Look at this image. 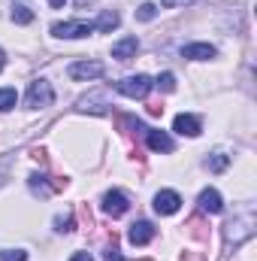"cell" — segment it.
<instances>
[{
	"label": "cell",
	"instance_id": "6da1fadb",
	"mask_svg": "<svg viewBox=\"0 0 257 261\" xmlns=\"http://www.w3.org/2000/svg\"><path fill=\"white\" fill-rule=\"evenodd\" d=\"M154 88V82L148 79V76H142V73H136V76H127V79H121V82H115V91L118 94H124L130 100H142V97H148V91Z\"/></svg>",
	"mask_w": 257,
	"mask_h": 261
},
{
	"label": "cell",
	"instance_id": "7a4b0ae2",
	"mask_svg": "<svg viewBox=\"0 0 257 261\" xmlns=\"http://www.w3.org/2000/svg\"><path fill=\"white\" fill-rule=\"evenodd\" d=\"M55 103V91H52V82L46 79H34L30 88H27V107L30 110H46Z\"/></svg>",
	"mask_w": 257,
	"mask_h": 261
},
{
	"label": "cell",
	"instance_id": "3957f363",
	"mask_svg": "<svg viewBox=\"0 0 257 261\" xmlns=\"http://www.w3.org/2000/svg\"><path fill=\"white\" fill-rule=\"evenodd\" d=\"M52 34L61 40H79V37H91L94 24L91 21H58V24H52Z\"/></svg>",
	"mask_w": 257,
	"mask_h": 261
},
{
	"label": "cell",
	"instance_id": "277c9868",
	"mask_svg": "<svg viewBox=\"0 0 257 261\" xmlns=\"http://www.w3.org/2000/svg\"><path fill=\"white\" fill-rule=\"evenodd\" d=\"M70 79H76V82H88V79H100L103 73H106V67L100 64V61H76V64H70Z\"/></svg>",
	"mask_w": 257,
	"mask_h": 261
},
{
	"label": "cell",
	"instance_id": "5b68a950",
	"mask_svg": "<svg viewBox=\"0 0 257 261\" xmlns=\"http://www.w3.org/2000/svg\"><path fill=\"white\" fill-rule=\"evenodd\" d=\"M127 210H130V200H127L124 192L112 189V192H106V195H103V213H106V216L118 219V216H124Z\"/></svg>",
	"mask_w": 257,
	"mask_h": 261
},
{
	"label": "cell",
	"instance_id": "8992f818",
	"mask_svg": "<svg viewBox=\"0 0 257 261\" xmlns=\"http://www.w3.org/2000/svg\"><path fill=\"white\" fill-rule=\"evenodd\" d=\"M179 206H182V197L173 189H164L154 195V213H160V216H173V213H179Z\"/></svg>",
	"mask_w": 257,
	"mask_h": 261
},
{
	"label": "cell",
	"instance_id": "52a82bcc",
	"mask_svg": "<svg viewBox=\"0 0 257 261\" xmlns=\"http://www.w3.org/2000/svg\"><path fill=\"white\" fill-rule=\"evenodd\" d=\"M127 240L133 243V246H145V243H151V240H154V225L145 222V219L133 222L130 231H127Z\"/></svg>",
	"mask_w": 257,
	"mask_h": 261
},
{
	"label": "cell",
	"instance_id": "ba28073f",
	"mask_svg": "<svg viewBox=\"0 0 257 261\" xmlns=\"http://www.w3.org/2000/svg\"><path fill=\"white\" fill-rule=\"evenodd\" d=\"M218 52H215V46H209V43H191V46H182V58H188V61H209V58H215Z\"/></svg>",
	"mask_w": 257,
	"mask_h": 261
},
{
	"label": "cell",
	"instance_id": "9c48e42d",
	"mask_svg": "<svg viewBox=\"0 0 257 261\" xmlns=\"http://www.w3.org/2000/svg\"><path fill=\"white\" fill-rule=\"evenodd\" d=\"M200 210L209 213V216H218V213L224 210V200H221V195H218L215 189H203V192H200Z\"/></svg>",
	"mask_w": 257,
	"mask_h": 261
},
{
	"label": "cell",
	"instance_id": "30bf717a",
	"mask_svg": "<svg viewBox=\"0 0 257 261\" xmlns=\"http://www.w3.org/2000/svg\"><path fill=\"white\" fill-rule=\"evenodd\" d=\"M173 128L179 130L182 137H200L203 125H200V119H197V116H188V113H182V116H176Z\"/></svg>",
	"mask_w": 257,
	"mask_h": 261
},
{
	"label": "cell",
	"instance_id": "8fae6325",
	"mask_svg": "<svg viewBox=\"0 0 257 261\" xmlns=\"http://www.w3.org/2000/svg\"><path fill=\"white\" fill-rule=\"evenodd\" d=\"M145 140H148V146H151L154 152H173V149H176L173 137L164 134V130H145Z\"/></svg>",
	"mask_w": 257,
	"mask_h": 261
},
{
	"label": "cell",
	"instance_id": "7c38bea8",
	"mask_svg": "<svg viewBox=\"0 0 257 261\" xmlns=\"http://www.w3.org/2000/svg\"><path fill=\"white\" fill-rule=\"evenodd\" d=\"M136 49H139V40H136V37H124V40H118V43L112 46V58L130 61V58L136 55Z\"/></svg>",
	"mask_w": 257,
	"mask_h": 261
},
{
	"label": "cell",
	"instance_id": "4fadbf2b",
	"mask_svg": "<svg viewBox=\"0 0 257 261\" xmlns=\"http://www.w3.org/2000/svg\"><path fill=\"white\" fill-rule=\"evenodd\" d=\"M118 12L115 9H103L100 15H97V21H94V31H103V34H109V31H115L118 28Z\"/></svg>",
	"mask_w": 257,
	"mask_h": 261
},
{
	"label": "cell",
	"instance_id": "5bb4252c",
	"mask_svg": "<svg viewBox=\"0 0 257 261\" xmlns=\"http://www.w3.org/2000/svg\"><path fill=\"white\" fill-rule=\"evenodd\" d=\"M227 164H230V155H224V152H212V155L206 158V167H209L212 173H224Z\"/></svg>",
	"mask_w": 257,
	"mask_h": 261
},
{
	"label": "cell",
	"instance_id": "9a60e30c",
	"mask_svg": "<svg viewBox=\"0 0 257 261\" xmlns=\"http://www.w3.org/2000/svg\"><path fill=\"white\" fill-rule=\"evenodd\" d=\"M12 21H15V24H30V21H34V12H30L24 3H15V6H12Z\"/></svg>",
	"mask_w": 257,
	"mask_h": 261
},
{
	"label": "cell",
	"instance_id": "2e32d148",
	"mask_svg": "<svg viewBox=\"0 0 257 261\" xmlns=\"http://www.w3.org/2000/svg\"><path fill=\"white\" fill-rule=\"evenodd\" d=\"M15 103H18V91L15 88H0V113L12 110Z\"/></svg>",
	"mask_w": 257,
	"mask_h": 261
},
{
	"label": "cell",
	"instance_id": "e0dca14e",
	"mask_svg": "<svg viewBox=\"0 0 257 261\" xmlns=\"http://www.w3.org/2000/svg\"><path fill=\"white\" fill-rule=\"evenodd\" d=\"M154 85H157L160 91L170 94V91H176V76H173V73H160V76L154 79Z\"/></svg>",
	"mask_w": 257,
	"mask_h": 261
},
{
	"label": "cell",
	"instance_id": "ac0fdd59",
	"mask_svg": "<svg viewBox=\"0 0 257 261\" xmlns=\"http://www.w3.org/2000/svg\"><path fill=\"white\" fill-rule=\"evenodd\" d=\"M154 15H157V6H154V3H142V6L136 9V18H139V21H151Z\"/></svg>",
	"mask_w": 257,
	"mask_h": 261
},
{
	"label": "cell",
	"instance_id": "d6986e66",
	"mask_svg": "<svg viewBox=\"0 0 257 261\" xmlns=\"http://www.w3.org/2000/svg\"><path fill=\"white\" fill-rule=\"evenodd\" d=\"M0 261H27V252H21V249H0Z\"/></svg>",
	"mask_w": 257,
	"mask_h": 261
},
{
	"label": "cell",
	"instance_id": "ffe728a7",
	"mask_svg": "<svg viewBox=\"0 0 257 261\" xmlns=\"http://www.w3.org/2000/svg\"><path fill=\"white\" fill-rule=\"evenodd\" d=\"M103 255H106V261H124V258H121V252H118V246H115V243H112V246H106V252H103Z\"/></svg>",
	"mask_w": 257,
	"mask_h": 261
},
{
	"label": "cell",
	"instance_id": "44dd1931",
	"mask_svg": "<svg viewBox=\"0 0 257 261\" xmlns=\"http://www.w3.org/2000/svg\"><path fill=\"white\" fill-rule=\"evenodd\" d=\"M185 3H191V0H160L164 9H176V6H185Z\"/></svg>",
	"mask_w": 257,
	"mask_h": 261
},
{
	"label": "cell",
	"instance_id": "7402d4cb",
	"mask_svg": "<svg viewBox=\"0 0 257 261\" xmlns=\"http://www.w3.org/2000/svg\"><path fill=\"white\" fill-rule=\"evenodd\" d=\"M70 261H94V258H91L88 252H76V255H73V258H70Z\"/></svg>",
	"mask_w": 257,
	"mask_h": 261
},
{
	"label": "cell",
	"instance_id": "603a6c76",
	"mask_svg": "<svg viewBox=\"0 0 257 261\" xmlns=\"http://www.w3.org/2000/svg\"><path fill=\"white\" fill-rule=\"evenodd\" d=\"M64 3H67V0H49V6H52V9H61Z\"/></svg>",
	"mask_w": 257,
	"mask_h": 261
},
{
	"label": "cell",
	"instance_id": "cb8c5ba5",
	"mask_svg": "<svg viewBox=\"0 0 257 261\" xmlns=\"http://www.w3.org/2000/svg\"><path fill=\"white\" fill-rule=\"evenodd\" d=\"M3 64H6V55H3V49H0V70H3Z\"/></svg>",
	"mask_w": 257,
	"mask_h": 261
}]
</instances>
